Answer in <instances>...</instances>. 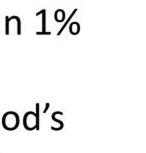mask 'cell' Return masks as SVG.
Wrapping results in <instances>:
<instances>
[{
  "mask_svg": "<svg viewBox=\"0 0 146 153\" xmlns=\"http://www.w3.org/2000/svg\"><path fill=\"white\" fill-rule=\"evenodd\" d=\"M36 110L34 111H27L23 115V123L24 128L28 131L39 130L40 128V104L36 103Z\"/></svg>",
  "mask_w": 146,
  "mask_h": 153,
  "instance_id": "obj_1",
  "label": "cell"
},
{
  "mask_svg": "<svg viewBox=\"0 0 146 153\" xmlns=\"http://www.w3.org/2000/svg\"><path fill=\"white\" fill-rule=\"evenodd\" d=\"M20 124L19 115L15 111H7L2 116V126L8 131H13L18 128Z\"/></svg>",
  "mask_w": 146,
  "mask_h": 153,
  "instance_id": "obj_2",
  "label": "cell"
},
{
  "mask_svg": "<svg viewBox=\"0 0 146 153\" xmlns=\"http://www.w3.org/2000/svg\"><path fill=\"white\" fill-rule=\"evenodd\" d=\"M12 29H15L17 35L21 34V19L17 15L5 16V34L9 35Z\"/></svg>",
  "mask_w": 146,
  "mask_h": 153,
  "instance_id": "obj_3",
  "label": "cell"
},
{
  "mask_svg": "<svg viewBox=\"0 0 146 153\" xmlns=\"http://www.w3.org/2000/svg\"><path fill=\"white\" fill-rule=\"evenodd\" d=\"M36 17L41 16V21H42V30L41 31H37L36 34L37 35H51L50 31L46 30V9H41L40 11H38L36 14Z\"/></svg>",
  "mask_w": 146,
  "mask_h": 153,
  "instance_id": "obj_4",
  "label": "cell"
},
{
  "mask_svg": "<svg viewBox=\"0 0 146 153\" xmlns=\"http://www.w3.org/2000/svg\"><path fill=\"white\" fill-rule=\"evenodd\" d=\"M66 19V12L63 9H56L54 12V20L56 22H64Z\"/></svg>",
  "mask_w": 146,
  "mask_h": 153,
  "instance_id": "obj_5",
  "label": "cell"
},
{
  "mask_svg": "<svg viewBox=\"0 0 146 153\" xmlns=\"http://www.w3.org/2000/svg\"><path fill=\"white\" fill-rule=\"evenodd\" d=\"M61 111H54L52 114H51V120L53 121V122H55L57 124V131H60L62 130V129L64 128V123L62 120H60L57 118V114H59Z\"/></svg>",
  "mask_w": 146,
  "mask_h": 153,
  "instance_id": "obj_6",
  "label": "cell"
},
{
  "mask_svg": "<svg viewBox=\"0 0 146 153\" xmlns=\"http://www.w3.org/2000/svg\"><path fill=\"white\" fill-rule=\"evenodd\" d=\"M77 11H78V9H77V8H75V9H74V10L72 11V12H71V14L69 15V17H68V18L64 21V24L62 25V27L58 30V32H57V36H60V35H61L62 32L64 31V29L66 28V26H68V24H69V23L71 22V20H72V18L74 17V15L76 14Z\"/></svg>",
  "mask_w": 146,
  "mask_h": 153,
  "instance_id": "obj_7",
  "label": "cell"
},
{
  "mask_svg": "<svg viewBox=\"0 0 146 153\" xmlns=\"http://www.w3.org/2000/svg\"><path fill=\"white\" fill-rule=\"evenodd\" d=\"M68 27H69V32L72 34V35H77V34L80 32V30H81L80 23L76 21L70 22V24H68Z\"/></svg>",
  "mask_w": 146,
  "mask_h": 153,
  "instance_id": "obj_8",
  "label": "cell"
},
{
  "mask_svg": "<svg viewBox=\"0 0 146 153\" xmlns=\"http://www.w3.org/2000/svg\"><path fill=\"white\" fill-rule=\"evenodd\" d=\"M49 106H50V103H49V102H47L46 104H45V108H44V110H43V113H46L47 110L49 109Z\"/></svg>",
  "mask_w": 146,
  "mask_h": 153,
  "instance_id": "obj_9",
  "label": "cell"
},
{
  "mask_svg": "<svg viewBox=\"0 0 146 153\" xmlns=\"http://www.w3.org/2000/svg\"><path fill=\"white\" fill-rule=\"evenodd\" d=\"M0 24H1V21H0Z\"/></svg>",
  "mask_w": 146,
  "mask_h": 153,
  "instance_id": "obj_10",
  "label": "cell"
}]
</instances>
